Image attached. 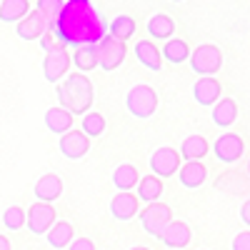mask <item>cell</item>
I'll list each match as a JSON object with an SVG mask.
<instances>
[{
	"instance_id": "12",
	"label": "cell",
	"mask_w": 250,
	"mask_h": 250,
	"mask_svg": "<svg viewBox=\"0 0 250 250\" xmlns=\"http://www.w3.org/2000/svg\"><path fill=\"white\" fill-rule=\"evenodd\" d=\"M213 153H215V158H218L220 163H228V165H230V163H235V160L243 158L245 143H243V138L235 135V133H225V135H220V138L215 140Z\"/></svg>"
},
{
	"instance_id": "11",
	"label": "cell",
	"mask_w": 250,
	"mask_h": 250,
	"mask_svg": "<svg viewBox=\"0 0 250 250\" xmlns=\"http://www.w3.org/2000/svg\"><path fill=\"white\" fill-rule=\"evenodd\" d=\"M70 70V55L68 50H62V45L53 48L45 60H43V73H45V80L48 83H60V78H65Z\"/></svg>"
},
{
	"instance_id": "9",
	"label": "cell",
	"mask_w": 250,
	"mask_h": 250,
	"mask_svg": "<svg viewBox=\"0 0 250 250\" xmlns=\"http://www.w3.org/2000/svg\"><path fill=\"white\" fill-rule=\"evenodd\" d=\"M158 240H160L165 248H170V250H183L188 243L193 240L190 225L183 223V220H170V223L158 233Z\"/></svg>"
},
{
	"instance_id": "29",
	"label": "cell",
	"mask_w": 250,
	"mask_h": 250,
	"mask_svg": "<svg viewBox=\"0 0 250 250\" xmlns=\"http://www.w3.org/2000/svg\"><path fill=\"white\" fill-rule=\"evenodd\" d=\"M70 65H75L83 75L88 70H95L98 68V55H95V48H75L73 58H70Z\"/></svg>"
},
{
	"instance_id": "19",
	"label": "cell",
	"mask_w": 250,
	"mask_h": 250,
	"mask_svg": "<svg viewBox=\"0 0 250 250\" xmlns=\"http://www.w3.org/2000/svg\"><path fill=\"white\" fill-rule=\"evenodd\" d=\"M210 115H213V123L218 125V128H230V125L238 120V103L233 98H220L213 105Z\"/></svg>"
},
{
	"instance_id": "2",
	"label": "cell",
	"mask_w": 250,
	"mask_h": 250,
	"mask_svg": "<svg viewBox=\"0 0 250 250\" xmlns=\"http://www.w3.org/2000/svg\"><path fill=\"white\" fill-rule=\"evenodd\" d=\"M58 100H60V105L62 110H68L73 118L75 115H85L90 113V105H93V83L88 75H83V73H70L65 78V83L62 85H58Z\"/></svg>"
},
{
	"instance_id": "13",
	"label": "cell",
	"mask_w": 250,
	"mask_h": 250,
	"mask_svg": "<svg viewBox=\"0 0 250 250\" xmlns=\"http://www.w3.org/2000/svg\"><path fill=\"white\" fill-rule=\"evenodd\" d=\"M88 150H90V140L80 130H70L65 135H60V153L68 160H80L83 155H88Z\"/></svg>"
},
{
	"instance_id": "37",
	"label": "cell",
	"mask_w": 250,
	"mask_h": 250,
	"mask_svg": "<svg viewBox=\"0 0 250 250\" xmlns=\"http://www.w3.org/2000/svg\"><path fill=\"white\" fill-rule=\"evenodd\" d=\"M130 250H150V248H145V245H135V248H130Z\"/></svg>"
},
{
	"instance_id": "28",
	"label": "cell",
	"mask_w": 250,
	"mask_h": 250,
	"mask_svg": "<svg viewBox=\"0 0 250 250\" xmlns=\"http://www.w3.org/2000/svg\"><path fill=\"white\" fill-rule=\"evenodd\" d=\"M160 58H165L168 62H173V65H180V62H185L188 58H190V48H188L185 40L170 38L168 43L163 45V55H160Z\"/></svg>"
},
{
	"instance_id": "17",
	"label": "cell",
	"mask_w": 250,
	"mask_h": 250,
	"mask_svg": "<svg viewBox=\"0 0 250 250\" xmlns=\"http://www.w3.org/2000/svg\"><path fill=\"white\" fill-rule=\"evenodd\" d=\"M135 58L140 60V65H145L148 70L158 73L160 65H163V58H160V48L153 43V40H138L135 48H133Z\"/></svg>"
},
{
	"instance_id": "31",
	"label": "cell",
	"mask_w": 250,
	"mask_h": 250,
	"mask_svg": "<svg viewBox=\"0 0 250 250\" xmlns=\"http://www.w3.org/2000/svg\"><path fill=\"white\" fill-rule=\"evenodd\" d=\"M3 225L8 228V230H20V228L25 225V210L18 208V205L8 208V210L3 213Z\"/></svg>"
},
{
	"instance_id": "21",
	"label": "cell",
	"mask_w": 250,
	"mask_h": 250,
	"mask_svg": "<svg viewBox=\"0 0 250 250\" xmlns=\"http://www.w3.org/2000/svg\"><path fill=\"white\" fill-rule=\"evenodd\" d=\"M45 128L55 135H65L73 130V115L62 108H48L45 110Z\"/></svg>"
},
{
	"instance_id": "25",
	"label": "cell",
	"mask_w": 250,
	"mask_h": 250,
	"mask_svg": "<svg viewBox=\"0 0 250 250\" xmlns=\"http://www.w3.org/2000/svg\"><path fill=\"white\" fill-rule=\"evenodd\" d=\"M48 235V243L53 245V248H68L70 243H73V238H75V230H73V225L68 223V220H55L53 223V228L45 233Z\"/></svg>"
},
{
	"instance_id": "27",
	"label": "cell",
	"mask_w": 250,
	"mask_h": 250,
	"mask_svg": "<svg viewBox=\"0 0 250 250\" xmlns=\"http://www.w3.org/2000/svg\"><path fill=\"white\" fill-rule=\"evenodd\" d=\"M108 35L120 40V43H125V40H130L135 35V20L130 15H118L113 18L108 23Z\"/></svg>"
},
{
	"instance_id": "14",
	"label": "cell",
	"mask_w": 250,
	"mask_h": 250,
	"mask_svg": "<svg viewBox=\"0 0 250 250\" xmlns=\"http://www.w3.org/2000/svg\"><path fill=\"white\" fill-rule=\"evenodd\" d=\"M138 210H140V203H138V198L133 193H118L110 200V215L115 220H120V223L133 220L138 215Z\"/></svg>"
},
{
	"instance_id": "15",
	"label": "cell",
	"mask_w": 250,
	"mask_h": 250,
	"mask_svg": "<svg viewBox=\"0 0 250 250\" xmlns=\"http://www.w3.org/2000/svg\"><path fill=\"white\" fill-rule=\"evenodd\" d=\"M33 193H35V203H53V200H58L60 195H62V180H60V175H55V173H48V175H43L38 183H35V188H33Z\"/></svg>"
},
{
	"instance_id": "1",
	"label": "cell",
	"mask_w": 250,
	"mask_h": 250,
	"mask_svg": "<svg viewBox=\"0 0 250 250\" xmlns=\"http://www.w3.org/2000/svg\"><path fill=\"white\" fill-rule=\"evenodd\" d=\"M50 33L58 45L95 48L108 35V23L90 0H65L50 23Z\"/></svg>"
},
{
	"instance_id": "8",
	"label": "cell",
	"mask_w": 250,
	"mask_h": 250,
	"mask_svg": "<svg viewBox=\"0 0 250 250\" xmlns=\"http://www.w3.org/2000/svg\"><path fill=\"white\" fill-rule=\"evenodd\" d=\"M178 168H180V155L175 148H158L150 155V170H153L150 175H155L158 180L175 175Z\"/></svg>"
},
{
	"instance_id": "5",
	"label": "cell",
	"mask_w": 250,
	"mask_h": 250,
	"mask_svg": "<svg viewBox=\"0 0 250 250\" xmlns=\"http://www.w3.org/2000/svg\"><path fill=\"white\" fill-rule=\"evenodd\" d=\"M95 55H98L100 70L113 73L115 68H120V62L125 60V55H128V48H125V43H120V40L105 35V38H103L100 43L95 45Z\"/></svg>"
},
{
	"instance_id": "20",
	"label": "cell",
	"mask_w": 250,
	"mask_h": 250,
	"mask_svg": "<svg viewBox=\"0 0 250 250\" xmlns=\"http://www.w3.org/2000/svg\"><path fill=\"white\" fill-rule=\"evenodd\" d=\"M163 180H158L155 175H143L140 180H138V190L133 193L135 198H138V203L143 200V203H158L160 200V195H163Z\"/></svg>"
},
{
	"instance_id": "35",
	"label": "cell",
	"mask_w": 250,
	"mask_h": 250,
	"mask_svg": "<svg viewBox=\"0 0 250 250\" xmlns=\"http://www.w3.org/2000/svg\"><path fill=\"white\" fill-rule=\"evenodd\" d=\"M240 218H243V223H245V228L250 225V203L245 200L243 203V208H240Z\"/></svg>"
},
{
	"instance_id": "26",
	"label": "cell",
	"mask_w": 250,
	"mask_h": 250,
	"mask_svg": "<svg viewBox=\"0 0 250 250\" xmlns=\"http://www.w3.org/2000/svg\"><path fill=\"white\" fill-rule=\"evenodd\" d=\"M30 13L28 0H3L0 3V20L3 23H20Z\"/></svg>"
},
{
	"instance_id": "36",
	"label": "cell",
	"mask_w": 250,
	"mask_h": 250,
	"mask_svg": "<svg viewBox=\"0 0 250 250\" xmlns=\"http://www.w3.org/2000/svg\"><path fill=\"white\" fill-rule=\"evenodd\" d=\"M0 250H13V245H10L8 235H3V233H0Z\"/></svg>"
},
{
	"instance_id": "24",
	"label": "cell",
	"mask_w": 250,
	"mask_h": 250,
	"mask_svg": "<svg viewBox=\"0 0 250 250\" xmlns=\"http://www.w3.org/2000/svg\"><path fill=\"white\" fill-rule=\"evenodd\" d=\"M138 180H140V173L130 163H123V165H118V168L113 170V183H115V188L120 193L133 190V188L138 185Z\"/></svg>"
},
{
	"instance_id": "33",
	"label": "cell",
	"mask_w": 250,
	"mask_h": 250,
	"mask_svg": "<svg viewBox=\"0 0 250 250\" xmlns=\"http://www.w3.org/2000/svg\"><path fill=\"white\" fill-rule=\"evenodd\" d=\"M68 250H95V243L90 238H73Z\"/></svg>"
},
{
	"instance_id": "22",
	"label": "cell",
	"mask_w": 250,
	"mask_h": 250,
	"mask_svg": "<svg viewBox=\"0 0 250 250\" xmlns=\"http://www.w3.org/2000/svg\"><path fill=\"white\" fill-rule=\"evenodd\" d=\"M148 33H150V38H155V40H170L173 33H175V20H173L168 13H155V15L148 20Z\"/></svg>"
},
{
	"instance_id": "10",
	"label": "cell",
	"mask_w": 250,
	"mask_h": 250,
	"mask_svg": "<svg viewBox=\"0 0 250 250\" xmlns=\"http://www.w3.org/2000/svg\"><path fill=\"white\" fill-rule=\"evenodd\" d=\"M48 30H50V20L40 13V10H30V13L15 25L18 38H23V40H40Z\"/></svg>"
},
{
	"instance_id": "4",
	"label": "cell",
	"mask_w": 250,
	"mask_h": 250,
	"mask_svg": "<svg viewBox=\"0 0 250 250\" xmlns=\"http://www.w3.org/2000/svg\"><path fill=\"white\" fill-rule=\"evenodd\" d=\"M190 68L198 78H213L223 68V53L218 45H200L190 53Z\"/></svg>"
},
{
	"instance_id": "18",
	"label": "cell",
	"mask_w": 250,
	"mask_h": 250,
	"mask_svg": "<svg viewBox=\"0 0 250 250\" xmlns=\"http://www.w3.org/2000/svg\"><path fill=\"white\" fill-rule=\"evenodd\" d=\"M210 153V143H208L203 135H188L183 143H180V153L188 163H200V158H205Z\"/></svg>"
},
{
	"instance_id": "34",
	"label": "cell",
	"mask_w": 250,
	"mask_h": 250,
	"mask_svg": "<svg viewBox=\"0 0 250 250\" xmlns=\"http://www.w3.org/2000/svg\"><path fill=\"white\" fill-rule=\"evenodd\" d=\"M233 250H250V233L243 230L235 240H233Z\"/></svg>"
},
{
	"instance_id": "16",
	"label": "cell",
	"mask_w": 250,
	"mask_h": 250,
	"mask_svg": "<svg viewBox=\"0 0 250 250\" xmlns=\"http://www.w3.org/2000/svg\"><path fill=\"white\" fill-rule=\"evenodd\" d=\"M220 83L215 78H200L193 85V98L200 103L203 108H213L215 103L220 100Z\"/></svg>"
},
{
	"instance_id": "6",
	"label": "cell",
	"mask_w": 250,
	"mask_h": 250,
	"mask_svg": "<svg viewBox=\"0 0 250 250\" xmlns=\"http://www.w3.org/2000/svg\"><path fill=\"white\" fill-rule=\"evenodd\" d=\"M170 220H173V210L165 203H150L148 208H143V210H140V225H143V230L148 233V235H155V238H158V233Z\"/></svg>"
},
{
	"instance_id": "30",
	"label": "cell",
	"mask_w": 250,
	"mask_h": 250,
	"mask_svg": "<svg viewBox=\"0 0 250 250\" xmlns=\"http://www.w3.org/2000/svg\"><path fill=\"white\" fill-rule=\"evenodd\" d=\"M83 135H85L88 140L90 138H100L103 133H105V118H103L100 113H85L83 115Z\"/></svg>"
},
{
	"instance_id": "3",
	"label": "cell",
	"mask_w": 250,
	"mask_h": 250,
	"mask_svg": "<svg viewBox=\"0 0 250 250\" xmlns=\"http://www.w3.org/2000/svg\"><path fill=\"white\" fill-rule=\"evenodd\" d=\"M125 108L130 110V115L145 120V118H150L155 110H158V93L155 88L150 85H135L128 90V95H125Z\"/></svg>"
},
{
	"instance_id": "32",
	"label": "cell",
	"mask_w": 250,
	"mask_h": 250,
	"mask_svg": "<svg viewBox=\"0 0 250 250\" xmlns=\"http://www.w3.org/2000/svg\"><path fill=\"white\" fill-rule=\"evenodd\" d=\"M60 8H62V0H38V10L48 20H50V15H58Z\"/></svg>"
},
{
	"instance_id": "7",
	"label": "cell",
	"mask_w": 250,
	"mask_h": 250,
	"mask_svg": "<svg viewBox=\"0 0 250 250\" xmlns=\"http://www.w3.org/2000/svg\"><path fill=\"white\" fill-rule=\"evenodd\" d=\"M55 223V208L48 203H33L25 210V225L33 235H45Z\"/></svg>"
},
{
	"instance_id": "23",
	"label": "cell",
	"mask_w": 250,
	"mask_h": 250,
	"mask_svg": "<svg viewBox=\"0 0 250 250\" xmlns=\"http://www.w3.org/2000/svg\"><path fill=\"white\" fill-rule=\"evenodd\" d=\"M208 178V168L203 163H185L180 168V185L188 188V190H195L200 188Z\"/></svg>"
}]
</instances>
